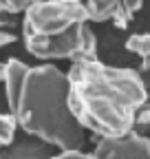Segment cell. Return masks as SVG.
I'll use <instances>...</instances> for the list:
<instances>
[{
    "instance_id": "2",
    "label": "cell",
    "mask_w": 150,
    "mask_h": 159,
    "mask_svg": "<svg viewBox=\"0 0 150 159\" xmlns=\"http://www.w3.org/2000/svg\"><path fill=\"white\" fill-rule=\"evenodd\" d=\"M9 113L15 115L18 126L27 135L42 139L58 150L84 148V126L71 108L68 75L51 62L29 66L18 102Z\"/></svg>"
},
{
    "instance_id": "9",
    "label": "cell",
    "mask_w": 150,
    "mask_h": 159,
    "mask_svg": "<svg viewBox=\"0 0 150 159\" xmlns=\"http://www.w3.org/2000/svg\"><path fill=\"white\" fill-rule=\"evenodd\" d=\"M15 128H18V119L13 113H0V148H5L15 142Z\"/></svg>"
},
{
    "instance_id": "15",
    "label": "cell",
    "mask_w": 150,
    "mask_h": 159,
    "mask_svg": "<svg viewBox=\"0 0 150 159\" xmlns=\"http://www.w3.org/2000/svg\"><path fill=\"white\" fill-rule=\"evenodd\" d=\"M13 42H15V35L11 31H2V29H0V49L7 47V44H13Z\"/></svg>"
},
{
    "instance_id": "16",
    "label": "cell",
    "mask_w": 150,
    "mask_h": 159,
    "mask_svg": "<svg viewBox=\"0 0 150 159\" xmlns=\"http://www.w3.org/2000/svg\"><path fill=\"white\" fill-rule=\"evenodd\" d=\"M124 5H126L128 9H133V11H139V9L143 7V0H124Z\"/></svg>"
},
{
    "instance_id": "1",
    "label": "cell",
    "mask_w": 150,
    "mask_h": 159,
    "mask_svg": "<svg viewBox=\"0 0 150 159\" xmlns=\"http://www.w3.org/2000/svg\"><path fill=\"white\" fill-rule=\"evenodd\" d=\"M66 75L71 108L84 130L115 137L135 128L137 111L148 99L141 71L82 60L71 62Z\"/></svg>"
},
{
    "instance_id": "17",
    "label": "cell",
    "mask_w": 150,
    "mask_h": 159,
    "mask_svg": "<svg viewBox=\"0 0 150 159\" xmlns=\"http://www.w3.org/2000/svg\"><path fill=\"white\" fill-rule=\"evenodd\" d=\"M141 75H143V84H146V91H148V97H150V69L141 71Z\"/></svg>"
},
{
    "instance_id": "12",
    "label": "cell",
    "mask_w": 150,
    "mask_h": 159,
    "mask_svg": "<svg viewBox=\"0 0 150 159\" xmlns=\"http://www.w3.org/2000/svg\"><path fill=\"white\" fill-rule=\"evenodd\" d=\"M51 159H99L95 152L84 150H58V155H51Z\"/></svg>"
},
{
    "instance_id": "13",
    "label": "cell",
    "mask_w": 150,
    "mask_h": 159,
    "mask_svg": "<svg viewBox=\"0 0 150 159\" xmlns=\"http://www.w3.org/2000/svg\"><path fill=\"white\" fill-rule=\"evenodd\" d=\"M135 126H146L150 128V97L141 104V108L137 111V117H135Z\"/></svg>"
},
{
    "instance_id": "10",
    "label": "cell",
    "mask_w": 150,
    "mask_h": 159,
    "mask_svg": "<svg viewBox=\"0 0 150 159\" xmlns=\"http://www.w3.org/2000/svg\"><path fill=\"white\" fill-rule=\"evenodd\" d=\"M35 0H0V11L9 13H24Z\"/></svg>"
},
{
    "instance_id": "14",
    "label": "cell",
    "mask_w": 150,
    "mask_h": 159,
    "mask_svg": "<svg viewBox=\"0 0 150 159\" xmlns=\"http://www.w3.org/2000/svg\"><path fill=\"white\" fill-rule=\"evenodd\" d=\"M18 13H9V11H0V29L2 31H13L18 27V20H15Z\"/></svg>"
},
{
    "instance_id": "6",
    "label": "cell",
    "mask_w": 150,
    "mask_h": 159,
    "mask_svg": "<svg viewBox=\"0 0 150 159\" xmlns=\"http://www.w3.org/2000/svg\"><path fill=\"white\" fill-rule=\"evenodd\" d=\"M7 77H5V97H7V108L13 111L15 102H18V95L22 91V84H24V77L29 73V64L20 62L18 57H11L7 60Z\"/></svg>"
},
{
    "instance_id": "3",
    "label": "cell",
    "mask_w": 150,
    "mask_h": 159,
    "mask_svg": "<svg viewBox=\"0 0 150 159\" xmlns=\"http://www.w3.org/2000/svg\"><path fill=\"white\" fill-rule=\"evenodd\" d=\"M88 20L82 0H35L22 13V42L42 62L97 60V35Z\"/></svg>"
},
{
    "instance_id": "7",
    "label": "cell",
    "mask_w": 150,
    "mask_h": 159,
    "mask_svg": "<svg viewBox=\"0 0 150 159\" xmlns=\"http://www.w3.org/2000/svg\"><path fill=\"white\" fill-rule=\"evenodd\" d=\"M124 5V0H86V9L93 22H106L113 20L117 9Z\"/></svg>"
},
{
    "instance_id": "8",
    "label": "cell",
    "mask_w": 150,
    "mask_h": 159,
    "mask_svg": "<svg viewBox=\"0 0 150 159\" xmlns=\"http://www.w3.org/2000/svg\"><path fill=\"white\" fill-rule=\"evenodd\" d=\"M126 49L141 60L139 71L150 69V33H133L126 40Z\"/></svg>"
},
{
    "instance_id": "5",
    "label": "cell",
    "mask_w": 150,
    "mask_h": 159,
    "mask_svg": "<svg viewBox=\"0 0 150 159\" xmlns=\"http://www.w3.org/2000/svg\"><path fill=\"white\" fill-rule=\"evenodd\" d=\"M0 159H51V144L38 137H24L0 148Z\"/></svg>"
},
{
    "instance_id": "4",
    "label": "cell",
    "mask_w": 150,
    "mask_h": 159,
    "mask_svg": "<svg viewBox=\"0 0 150 159\" xmlns=\"http://www.w3.org/2000/svg\"><path fill=\"white\" fill-rule=\"evenodd\" d=\"M93 152L99 159H150V139L133 128L124 135L99 137Z\"/></svg>"
},
{
    "instance_id": "11",
    "label": "cell",
    "mask_w": 150,
    "mask_h": 159,
    "mask_svg": "<svg viewBox=\"0 0 150 159\" xmlns=\"http://www.w3.org/2000/svg\"><path fill=\"white\" fill-rule=\"evenodd\" d=\"M133 9H128L126 5H121L119 9H117V13L115 16H113V20H110V22L113 25H115L117 29H128V25H130V20H133Z\"/></svg>"
},
{
    "instance_id": "18",
    "label": "cell",
    "mask_w": 150,
    "mask_h": 159,
    "mask_svg": "<svg viewBox=\"0 0 150 159\" xmlns=\"http://www.w3.org/2000/svg\"><path fill=\"white\" fill-rule=\"evenodd\" d=\"M7 64L9 62H0V82H5V77H7Z\"/></svg>"
}]
</instances>
